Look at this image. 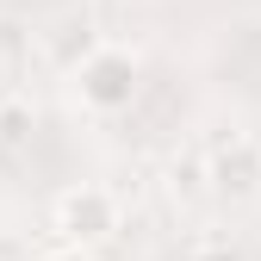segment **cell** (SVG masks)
Instances as JSON below:
<instances>
[{
  "instance_id": "obj_1",
  "label": "cell",
  "mask_w": 261,
  "mask_h": 261,
  "mask_svg": "<svg viewBox=\"0 0 261 261\" xmlns=\"http://www.w3.org/2000/svg\"><path fill=\"white\" fill-rule=\"evenodd\" d=\"M137 56L118 50V44H100V50H87L81 56V69H75V100L87 112H100V118H118L130 112V100H137Z\"/></svg>"
},
{
  "instance_id": "obj_3",
  "label": "cell",
  "mask_w": 261,
  "mask_h": 261,
  "mask_svg": "<svg viewBox=\"0 0 261 261\" xmlns=\"http://www.w3.org/2000/svg\"><path fill=\"white\" fill-rule=\"evenodd\" d=\"M205 180L218 199L230 205H255V187H261V143L249 130H230V137H218L205 149Z\"/></svg>"
},
{
  "instance_id": "obj_4",
  "label": "cell",
  "mask_w": 261,
  "mask_h": 261,
  "mask_svg": "<svg viewBox=\"0 0 261 261\" xmlns=\"http://www.w3.org/2000/svg\"><path fill=\"white\" fill-rule=\"evenodd\" d=\"M25 130H31V106L13 93V100L0 106V143H7V149H19V143H25Z\"/></svg>"
},
{
  "instance_id": "obj_6",
  "label": "cell",
  "mask_w": 261,
  "mask_h": 261,
  "mask_svg": "<svg viewBox=\"0 0 261 261\" xmlns=\"http://www.w3.org/2000/svg\"><path fill=\"white\" fill-rule=\"evenodd\" d=\"M31 261H93V249H81V243H50V249H38Z\"/></svg>"
},
{
  "instance_id": "obj_7",
  "label": "cell",
  "mask_w": 261,
  "mask_h": 261,
  "mask_svg": "<svg viewBox=\"0 0 261 261\" xmlns=\"http://www.w3.org/2000/svg\"><path fill=\"white\" fill-rule=\"evenodd\" d=\"M31 255H38V249H31L19 230H0V261H31Z\"/></svg>"
},
{
  "instance_id": "obj_2",
  "label": "cell",
  "mask_w": 261,
  "mask_h": 261,
  "mask_svg": "<svg viewBox=\"0 0 261 261\" xmlns=\"http://www.w3.org/2000/svg\"><path fill=\"white\" fill-rule=\"evenodd\" d=\"M50 230H56V243L100 249V243L118 230V199H112L106 187L81 180V187H69V193H56V205H50Z\"/></svg>"
},
{
  "instance_id": "obj_8",
  "label": "cell",
  "mask_w": 261,
  "mask_h": 261,
  "mask_svg": "<svg viewBox=\"0 0 261 261\" xmlns=\"http://www.w3.org/2000/svg\"><path fill=\"white\" fill-rule=\"evenodd\" d=\"M255 205H261V187H255Z\"/></svg>"
},
{
  "instance_id": "obj_5",
  "label": "cell",
  "mask_w": 261,
  "mask_h": 261,
  "mask_svg": "<svg viewBox=\"0 0 261 261\" xmlns=\"http://www.w3.org/2000/svg\"><path fill=\"white\" fill-rule=\"evenodd\" d=\"M193 261H249L237 243H224V237H212V243H199V249H193Z\"/></svg>"
}]
</instances>
